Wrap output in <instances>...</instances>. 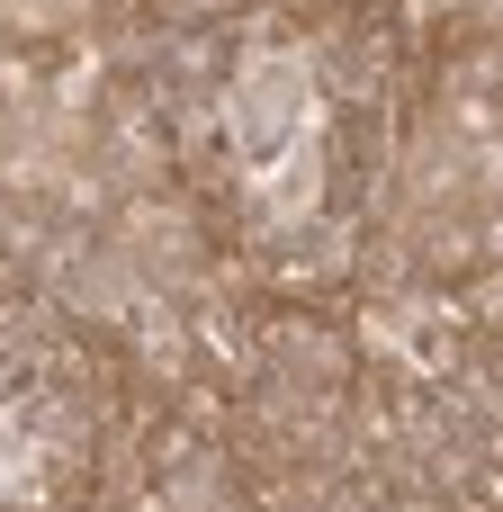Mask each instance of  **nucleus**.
Returning a JSON list of instances; mask_svg holds the SVG:
<instances>
[{
  "label": "nucleus",
  "instance_id": "nucleus-1",
  "mask_svg": "<svg viewBox=\"0 0 503 512\" xmlns=\"http://www.w3.org/2000/svg\"><path fill=\"white\" fill-rule=\"evenodd\" d=\"M27 486H36V450H27V432H18V423L0 414V512L18 504Z\"/></svg>",
  "mask_w": 503,
  "mask_h": 512
}]
</instances>
